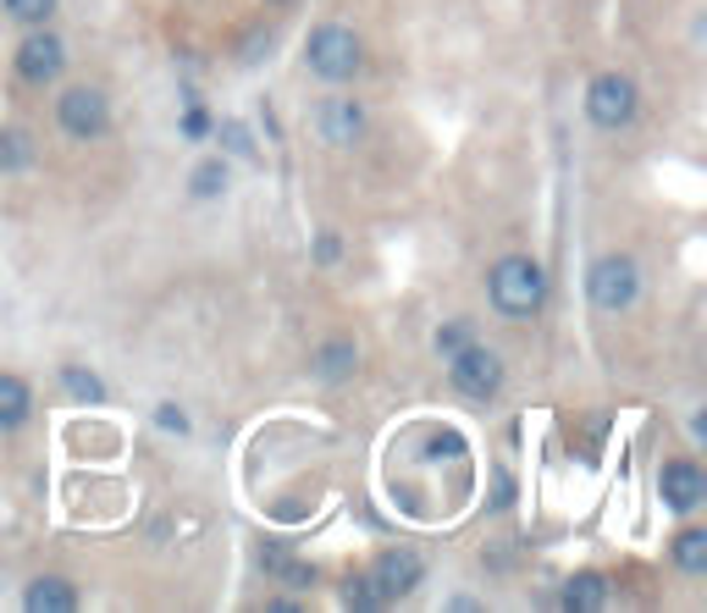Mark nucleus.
I'll return each mask as SVG.
<instances>
[{"instance_id": "obj_1", "label": "nucleus", "mask_w": 707, "mask_h": 613, "mask_svg": "<svg viewBox=\"0 0 707 613\" xmlns=\"http://www.w3.org/2000/svg\"><path fill=\"white\" fill-rule=\"evenodd\" d=\"M487 293H492V310L509 315V321H531L547 299V271L531 260V255H503L487 277Z\"/></svg>"}, {"instance_id": "obj_2", "label": "nucleus", "mask_w": 707, "mask_h": 613, "mask_svg": "<svg viewBox=\"0 0 707 613\" xmlns=\"http://www.w3.org/2000/svg\"><path fill=\"white\" fill-rule=\"evenodd\" d=\"M360 34L354 29H342V23H320L315 34H309V45H304V67L315 73V78H326V84H348L354 73H360Z\"/></svg>"}, {"instance_id": "obj_3", "label": "nucleus", "mask_w": 707, "mask_h": 613, "mask_svg": "<svg viewBox=\"0 0 707 613\" xmlns=\"http://www.w3.org/2000/svg\"><path fill=\"white\" fill-rule=\"evenodd\" d=\"M586 293H591L597 310L619 315V310H630L635 293H641V266H635L630 255H602V260L586 271Z\"/></svg>"}, {"instance_id": "obj_4", "label": "nucleus", "mask_w": 707, "mask_h": 613, "mask_svg": "<svg viewBox=\"0 0 707 613\" xmlns=\"http://www.w3.org/2000/svg\"><path fill=\"white\" fill-rule=\"evenodd\" d=\"M635 84L624 78V73H597L591 78V89H586V117L597 122V128H608V133H619V128H630L635 122Z\"/></svg>"}, {"instance_id": "obj_5", "label": "nucleus", "mask_w": 707, "mask_h": 613, "mask_svg": "<svg viewBox=\"0 0 707 613\" xmlns=\"http://www.w3.org/2000/svg\"><path fill=\"white\" fill-rule=\"evenodd\" d=\"M56 122H62L67 139L95 144V139L111 128V100H106L100 89H67V95L56 100Z\"/></svg>"}, {"instance_id": "obj_6", "label": "nucleus", "mask_w": 707, "mask_h": 613, "mask_svg": "<svg viewBox=\"0 0 707 613\" xmlns=\"http://www.w3.org/2000/svg\"><path fill=\"white\" fill-rule=\"evenodd\" d=\"M454 365H448V376H454V387L465 392V398H492L498 387H503V359L492 354V348H476V343H465L459 354H448Z\"/></svg>"}, {"instance_id": "obj_7", "label": "nucleus", "mask_w": 707, "mask_h": 613, "mask_svg": "<svg viewBox=\"0 0 707 613\" xmlns=\"http://www.w3.org/2000/svg\"><path fill=\"white\" fill-rule=\"evenodd\" d=\"M62 67H67V45L56 40V34H45V29H34L23 45H18V78L23 84H56L62 78Z\"/></svg>"}, {"instance_id": "obj_8", "label": "nucleus", "mask_w": 707, "mask_h": 613, "mask_svg": "<svg viewBox=\"0 0 707 613\" xmlns=\"http://www.w3.org/2000/svg\"><path fill=\"white\" fill-rule=\"evenodd\" d=\"M371 580H377L382 602H393V596H410V591L426 580V563H421V552H410V547H388V552L377 558Z\"/></svg>"}, {"instance_id": "obj_9", "label": "nucleus", "mask_w": 707, "mask_h": 613, "mask_svg": "<svg viewBox=\"0 0 707 613\" xmlns=\"http://www.w3.org/2000/svg\"><path fill=\"white\" fill-rule=\"evenodd\" d=\"M315 133L326 139V144H337V150H348V144H360L366 139V106L360 100H320V111H315Z\"/></svg>"}, {"instance_id": "obj_10", "label": "nucleus", "mask_w": 707, "mask_h": 613, "mask_svg": "<svg viewBox=\"0 0 707 613\" xmlns=\"http://www.w3.org/2000/svg\"><path fill=\"white\" fill-rule=\"evenodd\" d=\"M657 492H663V503H668L674 514H690V508H701V497H707V475H701L690 459H674V464H663Z\"/></svg>"}, {"instance_id": "obj_11", "label": "nucleus", "mask_w": 707, "mask_h": 613, "mask_svg": "<svg viewBox=\"0 0 707 613\" xmlns=\"http://www.w3.org/2000/svg\"><path fill=\"white\" fill-rule=\"evenodd\" d=\"M23 607H29V613H73V607H78V591H73L62 574H45V580L29 585Z\"/></svg>"}, {"instance_id": "obj_12", "label": "nucleus", "mask_w": 707, "mask_h": 613, "mask_svg": "<svg viewBox=\"0 0 707 613\" xmlns=\"http://www.w3.org/2000/svg\"><path fill=\"white\" fill-rule=\"evenodd\" d=\"M34 409V392L23 376H0V431H18Z\"/></svg>"}, {"instance_id": "obj_13", "label": "nucleus", "mask_w": 707, "mask_h": 613, "mask_svg": "<svg viewBox=\"0 0 707 613\" xmlns=\"http://www.w3.org/2000/svg\"><path fill=\"white\" fill-rule=\"evenodd\" d=\"M354 365H360V348H354L348 337H331V343L315 354L309 370H315L320 381H342V376H354Z\"/></svg>"}, {"instance_id": "obj_14", "label": "nucleus", "mask_w": 707, "mask_h": 613, "mask_svg": "<svg viewBox=\"0 0 707 613\" xmlns=\"http://www.w3.org/2000/svg\"><path fill=\"white\" fill-rule=\"evenodd\" d=\"M602 602H608V580L597 569H586V574H575L564 585V607H575V613H597Z\"/></svg>"}, {"instance_id": "obj_15", "label": "nucleus", "mask_w": 707, "mask_h": 613, "mask_svg": "<svg viewBox=\"0 0 707 613\" xmlns=\"http://www.w3.org/2000/svg\"><path fill=\"white\" fill-rule=\"evenodd\" d=\"M34 166V139L23 128H0V172H23Z\"/></svg>"}, {"instance_id": "obj_16", "label": "nucleus", "mask_w": 707, "mask_h": 613, "mask_svg": "<svg viewBox=\"0 0 707 613\" xmlns=\"http://www.w3.org/2000/svg\"><path fill=\"white\" fill-rule=\"evenodd\" d=\"M674 563L685 574H707V530H679L674 536Z\"/></svg>"}, {"instance_id": "obj_17", "label": "nucleus", "mask_w": 707, "mask_h": 613, "mask_svg": "<svg viewBox=\"0 0 707 613\" xmlns=\"http://www.w3.org/2000/svg\"><path fill=\"white\" fill-rule=\"evenodd\" d=\"M62 387L78 398V404H106V381L95 370H78V365H62Z\"/></svg>"}, {"instance_id": "obj_18", "label": "nucleus", "mask_w": 707, "mask_h": 613, "mask_svg": "<svg viewBox=\"0 0 707 613\" xmlns=\"http://www.w3.org/2000/svg\"><path fill=\"white\" fill-rule=\"evenodd\" d=\"M221 189H227V161H221V155L199 161V166H194V194H199V200H216Z\"/></svg>"}, {"instance_id": "obj_19", "label": "nucleus", "mask_w": 707, "mask_h": 613, "mask_svg": "<svg viewBox=\"0 0 707 613\" xmlns=\"http://www.w3.org/2000/svg\"><path fill=\"white\" fill-rule=\"evenodd\" d=\"M342 602L348 607H382V591L371 574H354V580H342Z\"/></svg>"}, {"instance_id": "obj_20", "label": "nucleus", "mask_w": 707, "mask_h": 613, "mask_svg": "<svg viewBox=\"0 0 707 613\" xmlns=\"http://www.w3.org/2000/svg\"><path fill=\"white\" fill-rule=\"evenodd\" d=\"M7 12L18 23H29V29H45V18L56 12V0H7Z\"/></svg>"}, {"instance_id": "obj_21", "label": "nucleus", "mask_w": 707, "mask_h": 613, "mask_svg": "<svg viewBox=\"0 0 707 613\" xmlns=\"http://www.w3.org/2000/svg\"><path fill=\"white\" fill-rule=\"evenodd\" d=\"M221 144H227V155L254 161V144H249V128H243V122H221Z\"/></svg>"}, {"instance_id": "obj_22", "label": "nucleus", "mask_w": 707, "mask_h": 613, "mask_svg": "<svg viewBox=\"0 0 707 613\" xmlns=\"http://www.w3.org/2000/svg\"><path fill=\"white\" fill-rule=\"evenodd\" d=\"M465 343H470V326H465V321H448V326L437 332V354H459Z\"/></svg>"}, {"instance_id": "obj_23", "label": "nucleus", "mask_w": 707, "mask_h": 613, "mask_svg": "<svg viewBox=\"0 0 707 613\" xmlns=\"http://www.w3.org/2000/svg\"><path fill=\"white\" fill-rule=\"evenodd\" d=\"M155 420H161L166 431H188V415H183L177 404H161V415H155Z\"/></svg>"}, {"instance_id": "obj_24", "label": "nucleus", "mask_w": 707, "mask_h": 613, "mask_svg": "<svg viewBox=\"0 0 707 613\" xmlns=\"http://www.w3.org/2000/svg\"><path fill=\"white\" fill-rule=\"evenodd\" d=\"M183 133H188V139H205V133H210V117H205V111H188V117H183Z\"/></svg>"}, {"instance_id": "obj_25", "label": "nucleus", "mask_w": 707, "mask_h": 613, "mask_svg": "<svg viewBox=\"0 0 707 613\" xmlns=\"http://www.w3.org/2000/svg\"><path fill=\"white\" fill-rule=\"evenodd\" d=\"M260 51H271V34H254V40L243 45V62H260Z\"/></svg>"}, {"instance_id": "obj_26", "label": "nucleus", "mask_w": 707, "mask_h": 613, "mask_svg": "<svg viewBox=\"0 0 707 613\" xmlns=\"http://www.w3.org/2000/svg\"><path fill=\"white\" fill-rule=\"evenodd\" d=\"M492 503H498V508L514 503V481H509V475H498V497H492Z\"/></svg>"}, {"instance_id": "obj_27", "label": "nucleus", "mask_w": 707, "mask_h": 613, "mask_svg": "<svg viewBox=\"0 0 707 613\" xmlns=\"http://www.w3.org/2000/svg\"><path fill=\"white\" fill-rule=\"evenodd\" d=\"M271 7H282V0H271Z\"/></svg>"}]
</instances>
